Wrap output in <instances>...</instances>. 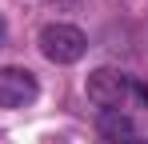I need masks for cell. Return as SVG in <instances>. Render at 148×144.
<instances>
[{"instance_id": "6da1fadb", "label": "cell", "mask_w": 148, "mask_h": 144, "mask_svg": "<svg viewBox=\"0 0 148 144\" xmlns=\"http://www.w3.org/2000/svg\"><path fill=\"white\" fill-rule=\"evenodd\" d=\"M40 52L48 56L52 64H76L84 52H88V36L76 28V24H44L40 28Z\"/></svg>"}, {"instance_id": "7a4b0ae2", "label": "cell", "mask_w": 148, "mask_h": 144, "mask_svg": "<svg viewBox=\"0 0 148 144\" xmlns=\"http://www.w3.org/2000/svg\"><path fill=\"white\" fill-rule=\"evenodd\" d=\"M128 92H132V80L116 68H96L88 76V100L100 104V112H112V108H120L128 104Z\"/></svg>"}, {"instance_id": "5b68a950", "label": "cell", "mask_w": 148, "mask_h": 144, "mask_svg": "<svg viewBox=\"0 0 148 144\" xmlns=\"http://www.w3.org/2000/svg\"><path fill=\"white\" fill-rule=\"evenodd\" d=\"M4 40H8V20L0 16V48H4Z\"/></svg>"}, {"instance_id": "277c9868", "label": "cell", "mask_w": 148, "mask_h": 144, "mask_svg": "<svg viewBox=\"0 0 148 144\" xmlns=\"http://www.w3.org/2000/svg\"><path fill=\"white\" fill-rule=\"evenodd\" d=\"M96 128H100V136H104L108 144H132V140H136V124H132V116H128V112H120V108L100 112Z\"/></svg>"}, {"instance_id": "8992f818", "label": "cell", "mask_w": 148, "mask_h": 144, "mask_svg": "<svg viewBox=\"0 0 148 144\" xmlns=\"http://www.w3.org/2000/svg\"><path fill=\"white\" fill-rule=\"evenodd\" d=\"M132 144H148V140H140V136H136V140H132Z\"/></svg>"}, {"instance_id": "3957f363", "label": "cell", "mask_w": 148, "mask_h": 144, "mask_svg": "<svg viewBox=\"0 0 148 144\" xmlns=\"http://www.w3.org/2000/svg\"><path fill=\"white\" fill-rule=\"evenodd\" d=\"M40 96V84L28 68H0V108H24Z\"/></svg>"}]
</instances>
